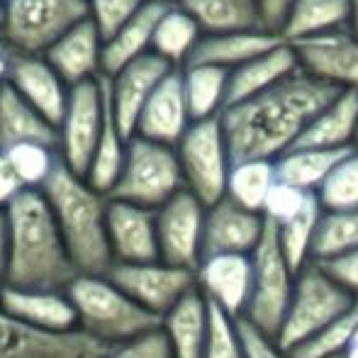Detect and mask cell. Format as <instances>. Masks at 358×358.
Listing matches in <instances>:
<instances>
[{
    "label": "cell",
    "instance_id": "obj_26",
    "mask_svg": "<svg viewBox=\"0 0 358 358\" xmlns=\"http://www.w3.org/2000/svg\"><path fill=\"white\" fill-rule=\"evenodd\" d=\"M358 137V90H341L302 132L292 149H354Z\"/></svg>",
    "mask_w": 358,
    "mask_h": 358
},
{
    "label": "cell",
    "instance_id": "obj_19",
    "mask_svg": "<svg viewBox=\"0 0 358 358\" xmlns=\"http://www.w3.org/2000/svg\"><path fill=\"white\" fill-rule=\"evenodd\" d=\"M8 85L24 98L47 122L59 129L69 105V88L64 78L49 66L44 57H27V54H15L13 66H10Z\"/></svg>",
    "mask_w": 358,
    "mask_h": 358
},
{
    "label": "cell",
    "instance_id": "obj_54",
    "mask_svg": "<svg viewBox=\"0 0 358 358\" xmlns=\"http://www.w3.org/2000/svg\"><path fill=\"white\" fill-rule=\"evenodd\" d=\"M3 290H5V280H3V275H0V297H3Z\"/></svg>",
    "mask_w": 358,
    "mask_h": 358
},
{
    "label": "cell",
    "instance_id": "obj_18",
    "mask_svg": "<svg viewBox=\"0 0 358 358\" xmlns=\"http://www.w3.org/2000/svg\"><path fill=\"white\" fill-rule=\"evenodd\" d=\"M0 310L42 334L78 331V317L66 290H24L5 285Z\"/></svg>",
    "mask_w": 358,
    "mask_h": 358
},
{
    "label": "cell",
    "instance_id": "obj_12",
    "mask_svg": "<svg viewBox=\"0 0 358 358\" xmlns=\"http://www.w3.org/2000/svg\"><path fill=\"white\" fill-rule=\"evenodd\" d=\"M205 217L208 208L190 190H180L164 208L156 210L161 261L178 268L198 271L203 264Z\"/></svg>",
    "mask_w": 358,
    "mask_h": 358
},
{
    "label": "cell",
    "instance_id": "obj_13",
    "mask_svg": "<svg viewBox=\"0 0 358 358\" xmlns=\"http://www.w3.org/2000/svg\"><path fill=\"white\" fill-rule=\"evenodd\" d=\"M108 351L80 331L42 334L0 310V358H105Z\"/></svg>",
    "mask_w": 358,
    "mask_h": 358
},
{
    "label": "cell",
    "instance_id": "obj_34",
    "mask_svg": "<svg viewBox=\"0 0 358 358\" xmlns=\"http://www.w3.org/2000/svg\"><path fill=\"white\" fill-rule=\"evenodd\" d=\"M351 149H290L275 161L278 180H283L287 185H295V188L305 190V193H317L322 188V183L327 180V176L334 171V166Z\"/></svg>",
    "mask_w": 358,
    "mask_h": 358
},
{
    "label": "cell",
    "instance_id": "obj_50",
    "mask_svg": "<svg viewBox=\"0 0 358 358\" xmlns=\"http://www.w3.org/2000/svg\"><path fill=\"white\" fill-rule=\"evenodd\" d=\"M15 54L17 52H13V49L8 47V44L0 39V85H5L8 83V76H10V66H13V59H15Z\"/></svg>",
    "mask_w": 358,
    "mask_h": 358
},
{
    "label": "cell",
    "instance_id": "obj_48",
    "mask_svg": "<svg viewBox=\"0 0 358 358\" xmlns=\"http://www.w3.org/2000/svg\"><path fill=\"white\" fill-rule=\"evenodd\" d=\"M256 3H259V8H261L264 27L268 29V32L280 34L283 22H285L287 13H290V8H292L295 0H256Z\"/></svg>",
    "mask_w": 358,
    "mask_h": 358
},
{
    "label": "cell",
    "instance_id": "obj_29",
    "mask_svg": "<svg viewBox=\"0 0 358 358\" xmlns=\"http://www.w3.org/2000/svg\"><path fill=\"white\" fill-rule=\"evenodd\" d=\"M351 29V0H295L280 37L287 44Z\"/></svg>",
    "mask_w": 358,
    "mask_h": 358
},
{
    "label": "cell",
    "instance_id": "obj_30",
    "mask_svg": "<svg viewBox=\"0 0 358 358\" xmlns=\"http://www.w3.org/2000/svg\"><path fill=\"white\" fill-rule=\"evenodd\" d=\"M203 34H229L266 29L256 0H180Z\"/></svg>",
    "mask_w": 358,
    "mask_h": 358
},
{
    "label": "cell",
    "instance_id": "obj_52",
    "mask_svg": "<svg viewBox=\"0 0 358 358\" xmlns=\"http://www.w3.org/2000/svg\"><path fill=\"white\" fill-rule=\"evenodd\" d=\"M344 356H346V358H358V346H351V349L346 351Z\"/></svg>",
    "mask_w": 358,
    "mask_h": 358
},
{
    "label": "cell",
    "instance_id": "obj_16",
    "mask_svg": "<svg viewBox=\"0 0 358 358\" xmlns=\"http://www.w3.org/2000/svg\"><path fill=\"white\" fill-rule=\"evenodd\" d=\"M195 280L213 305L239 320L249 310L254 292V259L244 254L208 256L195 271Z\"/></svg>",
    "mask_w": 358,
    "mask_h": 358
},
{
    "label": "cell",
    "instance_id": "obj_41",
    "mask_svg": "<svg viewBox=\"0 0 358 358\" xmlns=\"http://www.w3.org/2000/svg\"><path fill=\"white\" fill-rule=\"evenodd\" d=\"M203 358H244V344L236 329V320L213 302H210V331Z\"/></svg>",
    "mask_w": 358,
    "mask_h": 358
},
{
    "label": "cell",
    "instance_id": "obj_21",
    "mask_svg": "<svg viewBox=\"0 0 358 358\" xmlns=\"http://www.w3.org/2000/svg\"><path fill=\"white\" fill-rule=\"evenodd\" d=\"M190 124H193V120H190L188 100H185L183 90V73H180V69H173L161 80L149 103L144 105L134 137L166 146H178Z\"/></svg>",
    "mask_w": 358,
    "mask_h": 358
},
{
    "label": "cell",
    "instance_id": "obj_51",
    "mask_svg": "<svg viewBox=\"0 0 358 358\" xmlns=\"http://www.w3.org/2000/svg\"><path fill=\"white\" fill-rule=\"evenodd\" d=\"M351 32L358 37V0H351Z\"/></svg>",
    "mask_w": 358,
    "mask_h": 358
},
{
    "label": "cell",
    "instance_id": "obj_15",
    "mask_svg": "<svg viewBox=\"0 0 358 358\" xmlns=\"http://www.w3.org/2000/svg\"><path fill=\"white\" fill-rule=\"evenodd\" d=\"M300 69L336 90H358V37L351 29L292 44Z\"/></svg>",
    "mask_w": 358,
    "mask_h": 358
},
{
    "label": "cell",
    "instance_id": "obj_7",
    "mask_svg": "<svg viewBox=\"0 0 358 358\" xmlns=\"http://www.w3.org/2000/svg\"><path fill=\"white\" fill-rule=\"evenodd\" d=\"M3 42L13 52L44 57L69 29L88 20V0H8Z\"/></svg>",
    "mask_w": 358,
    "mask_h": 358
},
{
    "label": "cell",
    "instance_id": "obj_32",
    "mask_svg": "<svg viewBox=\"0 0 358 358\" xmlns=\"http://www.w3.org/2000/svg\"><path fill=\"white\" fill-rule=\"evenodd\" d=\"M180 73H183V90L185 100H188L190 120L203 122V120L220 117L227 108L231 71L205 66V64H188L180 69Z\"/></svg>",
    "mask_w": 358,
    "mask_h": 358
},
{
    "label": "cell",
    "instance_id": "obj_44",
    "mask_svg": "<svg viewBox=\"0 0 358 358\" xmlns=\"http://www.w3.org/2000/svg\"><path fill=\"white\" fill-rule=\"evenodd\" d=\"M105 358H173V356H171L169 341H166L164 331L154 329L134 341L113 346Z\"/></svg>",
    "mask_w": 358,
    "mask_h": 358
},
{
    "label": "cell",
    "instance_id": "obj_47",
    "mask_svg": "<svg viewBox=\"0 0 358 358\" xmlns=\"http://www.w3.org/2000/svg\"><path fill=\"white\" fill-rule=\"evenodd\" d=\"M22 190H27V188H24L22 180L15 173V169L10 166L8 156L0 151V208H8Z\"/></svg>",
    "mask_w": 358,
    "mask_h": 358
},
{
    "label": "cell",
    "instance_id": "obj_43",
    "mask_svg": "<svg viewBox=\"0 0 358 358\" xmlns=\"http://www.w3.org/2000/svg\"><path fill=\"white\" fill-rule=\"evenodd\" d=\"M312 198H315V193H305V190L295 188V185H287L283 180H278L264 205V217L268 222H273L275 227H280L285 222L295 220L310 205Z\"/></svg>",
    "mask_w": 358,
    "mask_h": 358
},
{
    "label": "cell",
    "instance_id": "obj_4",
    "mask_svg": "<svg viewBox=\"0 0 358 358\" xmlns=\"http://www.w3.org/2000/svg\"><path fill=\"white\" fill-rule=\"evenodd\" d=\"M66 295L73 302L80 334L90 336L93 341L108 346V349L134 341L154 329H161L159 317L149 315L132 297L124 295L110 280L108 273H80L69 285Z\"/></svg>",
    "mask_w": 358,
    "mask_h": 358
},
{
    "label": "cell",
    "instance_id": "obj_24",
    "mask_svg": "<svg viewBox=\"0 0 358 358\" xmlns=\"http://www.w3.org/2000/svg\"><path fill=\"white\" fill-rule=\"evenodd\" d=\"M285 39L268 29H251V32H229V34H203L200 44L195 47L193 57L188 64H205V66H217L224 71L249 64L251 59L271 52ZM185 64V66H188Z\"/></svg>",
    "mask_w": 358,
    "mask_h": 358
},
{
    "label": "cell",
    "instance_id": "obj_1",
    "mask_svg": "<svg viewBox=\"0 0 358 358\" xmlns=\"http://www.w3.org/2000/svg\"><path fill=\"white\" fill-rule=\"evenodd\" d=\"M341 90L300 71L275 88L224 108L220 115L231 164L241 161H278L297 142L307 124Z\"/></svg>",
    "mask_w": 358,
    "mask_h": 358
},
{
    "label": "cell",
    "instance_id": "obj_39",
    "mask_svg": "<svg viewBox=\"0 0 358 358\" xmlns=\"http://www.w3.org/2000/svg\"><path fill=\"white\" fill-rule=\"evenodd\" d=\"M317 200L324 213L358 210V149H351L334 166V171L317 190Z\"/></svg>",
    "mask_w": 358,
    "mask_h": 358
},
{
    "label": "cell",
    "instance_id": "obj_46",
    "mask_svg": "<svg viewBox=\"0 0 358 358\" xmlns=\"http://www.w3.org/2000/svg\"><path fill=\"white\" fill-rule=\"evenodd\" d=\"M320 266L327 271L329 278H334L346 292H351L358 300V249L344 256H336V259L322 261Z\"/></svg>",
    "mask_w": 358,
    "mask_h": 358
},
{
    "label": "cell",
    "instance_id": "obj_3",
    "mask_svg": "<svg viewBox=\"0 0 358 358\" xmlns=\"http://www.w3.org/2000/svg\"><path fill=\"white\" fill-rule=\"evenodd\" d=\"M42 193L78 273H108L115 264L108 241V195L98 193L88 180L76 176L64 164L57 166Z\"/></svg>",
    "mask_w": 358,
    "mask_h": 358
},
{
    "label": "cell",
    "instance_id": "obj_53",
    "mask_svg": "<svg viewBox=\"0 0 358 358\" xmlns=\"http://www.w3.org/2000/svg\"><path fill=\"white\" fill-rule=\"evenodd\" d=\"M3 24H5V8L0 5V37H3Z\"/></svg>",
    "mask_w": 358,
    "mask_h": 358
},
{
    "label": "cell",
    "instance_id": "obj_17",
    "mask_svg": "<svg viewBox=\"0 0 358 358\" xmlns=\"http://www.w3.org/2000/svg\"><path fill=\"white\" fill-rule=\"evenodd\" d=\"M108 241L115 264H149L159 261L156 210L129 205L122 200L108 203Z\"/></svg>",
    "mask_w": 358,
    "mask_h": 358
},
{
    "label": "cell",
    "instance_id": "obj_55",
    "mask_svg": "<svg viewBox=\"0 0 358 358\" xmlns=\"http://www.w3.org/2000/svg\"><path fill=\"white\" fill-rule=\"evenodd\" d=\"M351 346H358V329H356V334H354V341H351ZM349 346V349H351Z\"/></svg>",
    "mask_w": 358,
    "mask_h": 358
},
{
    "label": "cell",
    "instance_id": "obj_49",
    "mask_svg": "<svg viewBox=\"0 0 358 358\" xmlns=\"http://www.w3.org/2000/svg\"><path fill=\"white\" fill-rule=\"evenodd\" d=\"M8 249H10V222H8V210L0 208V275L5 273V264H8Z\"/></svg>",
    "mask_w": 358,
    "mask_h": 358
},
{
    "label": "cell",
    "instance_id": "obj_9",
    "mask_svg": "<svg viewBox=\"0 0 358 358\" xmlns=\"http://www.w3.org/2000/svg\"><path fill=\"white\" fill-rule=\"evenodd\" d=\"M176 154L180 161L185 190H190L205 208H213L227 198L231 156L220 117L190 124L176 146Z\"/></svg>",
    "mask_w": 358,
    "mask_h": 358
},
{
    "label": "cell",
    "instance_id": "obj_5",
    "mask_svg": "<svg viewBox=\"0 0 358 358\" xmlns=\"http://www.w3.org/2000/svg\"><path fill=\"white\" fill-rule=\"evenodd\" d=\"M185 190L176 146L156 144L142 137L127 142V159L110 200H122L146 210H159Z\"/></svg>",
    "mask_w": 358,
    "mask_h": 358
},
{
    "label": "cell",
    "instance_id": "obj_25",
    "mask_svg": "<svg viewBox=\"0 0 358 358\" xmlns=\"http://www.w3.org/2000/svg\"><path fill=\"white\" fill-rule=\"evenodd\" d=\"M169 349L173 358H203L210 331V302L195 287L190 290L169 315L161 320Z\"/></svg>",
    "mask_w": 358,
    "mask_h": 358
},
{
    "label": "cell",
    "instance_id": "obj_45",
    "mask_svg": "<svg viewBox=\"0 0 358 358\" xmlns=\"http://www.w3.org/2000/svg\"><path fill=\"white\" fill-rule=\"evenodd\" d=\"M236 329H239L241 344H244V358H290L287 351L278 346V341L273 336L264 334L261 329H256L249 320L239 317L236 320Z\"/></svg>",
    "mask_w": 358,
    "mask_h": 358
},
{
    "label": "cell",
    "instance_id": "obj_40",
    "mask_svg": "<svg viewBox=\"0 0 358 358\" xmlns=\"http://www.w3.org/2000/svg\"><path fill=\"white\" fill-rule=\"evenodd\" d=\"M358 329V300L354 302L349 312L334 320L331 324H327L322 331H317L310 341H305L302 346L292 349L290 358H331V356H344L349 351L354 334Z\"/></svg>",
    "mask_w": 358,
    "mask_h": 358
},
{
    "label": "cell",
    "instance_id": "obj_11",
    "mask_svg": "<svg viewBox=\"0 0 358 358\" xmlns=\"http://www.w3.org/2000/svg\"><path fill=\"white\" fill-rule=\"evenodd\" d=\"M108 275L124 295L159 320H164L173 305L198 287L195 271L178 268L161 259L149 264H113Z\"/></svg>",
    "mask_w": 358,
    "mask_h": 358
},
{
    "label": "cell",
    "instance_id": "obj_59",
    "mask_svg": "<svg viewBox=\"0 0 358 358\" xmlns=\"http://www.w3.org/2000/svg\"><path fill=\"white\" fill-rule=\"evenodd\" d=\"M356 149H358V137H356Z\"/></svg>",
    "mask_w": 358,
    "mask_h": 358
},
{
    "label": "cell",
    "instance_id": "obj_8",
    "mask_svg": "<svg viewBox=\"0 0 358 358\" xmlns=\"http://www.w3.org/2000/svg\"><path fill=\"white\" fill-rule=\"evenodd\" d=\"M251 259H254V292H251L244 320H249L256 329L278 341L292 292H295L297 275L292 273L280 251L278 227L273 222L266 220V231Z\"/></svg>",
    "mask_w": 358,
    "mask_h": 358
},
{
    "label": "cell",
    "instance_id": "obj_33",
    "mask_svg": "<svg viewBox=\"0 0 358 358\" xmlns=\"http://www.w3.org/2000/svg\"><path fill=\"white\" fill-rule=\"evenodd\" d=\"M127 142L129 139H124V134L120 132L117 120L113 115V105H110V93H108V76H105V124H103V134L98 139V146H95L90 169L85 173V180L98 193L108 195V198L115 185H117L120 173H122L124 159H127Z\"/></svg>",
    "mask_w": 358,
    "mask_h": 358
},
{
    "label": "cell",
    "instance_id": "obj_20",
    "mask_svg": "<svg viewBox=\"0 0 358 358\" xmlns=\"http://www.w3.org/2000/svg\"><path fill=\"white\" fill-rule=\"evenodd\" d=\"M266 231V217L244 210L241 205L222 198L205 217V244L203 259L217 254H244L251 256Z\"/></svg>",
    "mask_w": 358,
    "mask_h": 358
},
{
    "label": "cell",
    "instance_id": "obj_56",
    "mask_svg": "<svg viewBox=\"0 0 358 358\" xmlns=\"http://www.w3.org/2000/svg\"><path fill=\"white\" fill-rule=\"evenodd\" d=\"M161 3H180V0H161Z\"/></svg>",
    "mask_w": 358,
    "mask_h": 358
},
{
    "label": "cell",
    "instance_id": "obj_2",
    "mask_svg": "<svg viewBox=\"0 0 358 358\" xmlns=\"http://www.w3.org/2000/svg\"><path fill=\"white\" fill-rule=\"evenodd\" d=\"M5 210L10 222L5 285L24 290H69L80 273L42 190H22Z\"/></svg>",
    "mask_w": 358,
    "mask_h": 358
},
{
    "label": "cell",
    "instance_id": "obj_57",
    "mask_svg": "<svg viewBox=\"0 0 358 358\" xmlns=\"http://www.w3.org/2000/svg\"><path fill=\"white\" fill-rule=\"evenodd\" d=\"M5 3H8V0H0V5H5Z\"/></svg>",
    "mask_w": 358,
    "mask_h": 358
},
{
    "label": "cell",
    "instance_id": "obj_37",
    "mask_svg": "<svg viewBox=\"0 0 358 358\" xmlns=\"http://www.w3.org/2000/svg\"><path fill=\"white\" fill-rule=\"evenodd\" d=\"M358 249V210H346V213H324L320 220L315 234V246H312V261L336 259L349 251Z\"/></svg>",
    "mask_w": 358,
    "mask_h": 358
},
{
    "label": "cell",
    "instance_id": "obj_6",
    "mask_svg": "<svg viewBox=\"0 0 358 358\" xmlns=\"http://www.w3.org/2000/svg\"><path fill=\"white\" fill-rule=\"evenodd\" d=\"M356 297L346 292L334 278L327 275L317 261H312L302 273H297L295 292L278 334V346L290 354L292 349L310 341L317 331L339 320L354 307Z\"/></svg>",
    "mask_w": 358,
    "mask_h": 358
},
{
    "label": "cell",
    "instance_id": "obj_58",
    "mask_svg": "<svg viewBox=\"0 0 358 358\" xmlns=\"http://www.w3.org/2000/svg\"><path fill=\"white\" fill-rule=\"evenodd\" d=\"M331 358H346V356H331Z\"/></svg>",
    "mask_w": 358,
    "mask_h": 358
},
{
    "label": "cell",
    "instance_id": "obj_38",
    "mask_svg": "<svg viewBox=\"0 0 358 358\" xmlns=\"http://www.w3.org/2000/svg\"><path fill=\"white\" fill-rule=\"evenodd\" d=\"M3 154L8 156L10 166L27 190H42L57 166L62 164L59 149L47 144H17L5 149Z\"/></svg>",
    "mask_w": 358,
    "mask_h": 358
},
{
    "label": "cell",
    "instance_id": "obj_35",
    "mask_svg": "<svg viewBox=\"0 0 358 358\" xmlns=\"http://www.w3.org/2000/svg\"><path fill=\"white\" fill-rule=\"evenodd\" d=\"M275 183H278L275 161H241V164H231L229 180H227V198L231 203L241 205L244 210L264 215V205Z\"/></svg>",
    "mask_w": 358,
    "mask_h": 358
},
{
    "label": "cell",
    "instance_id": "obj_36",
    "mask_svg": "<svg viewBox=\"0 0 358 358\" xmlns=\"http://www.w3.org/2000/svg\"><path fill=\"white\" fill-rule=\"evenodd\" d=\"M322 215H324V210H322L320 200H317V193H315L310 205H307L295 220L278 227L280 251H283L287 266H290L295 275L302 273V271L312 264V246H315V234H317V227H320Z\"/></svg>",
    "mask_w": 358,
    "mask_h": 358
},
{
    "label": "cell",
    "instance_id": "obj_14",
    "mask_svg": "<svg viewBox=\"0 0 358 358\" xmlns=\"http://www.w3.org/2000/svg\"><path fill=\"white\" fill-rule=\"evenodd\" d=\"M171 71H173L171 64H166L156 54H146L108 78L110 105H113V115L124 139L134 137L144 105L149 103L154 90Z\"/></svg>",
    "mask_w": 358,
    "mask_h": 358
},
{
    "label": "cell",
    "instance_id": "obj_27",
    "mask_svg": "<svg viewBox=\"0 0 358 358\" xmlns=\"http://www.w3.org/2000/svg\"><path fill=\"white\" fill-rule=\"evenodd\" d=\"M173 3H161V0H146V5L115 34L113 39L103 44V76H115L122 71L127 64L151 54L156 24L161 15Z\"/></svg>",
    "mask_w": 358,
    "mask_h": 358
},
{
    "label": "cell",
    "instance_id": "obj_10",
    "mask_svg": "<svg viewBox=\"0 0 358 358\" xmlns=\"http://www.w3.org/2000/svg\"><path fill=\"white\" fill-rule=\"evenodd\" d=\"M105 124V76L73 85L59 124V156L76 176L85 178Z\"/></svg>",
    "mask_w": 358,
    "mask_h": 358
},
{
    "label": "cell",
    "instance_id": "obj_28",
    "mask_svg": "<svg viewBox=\"0 0 358 358\" xmlns=\"http://www.w3.org/2000/svg\"><path fill=\"white\" fill-rule=\"evenodd\" d=\"M17 144H47L59 149V129L5 83L0 85V151Z\"/></svg>",
    "mask_w": 358,
    "mask_h": 358
},
{
    "label": "cell",
    "instance_id": "obj_31",
    "mask_svg": "<svg viewBox=\"0 0 358 358\" xmlns=\"http://www.w3.org/2000/svg\"><path fill=\"white\" fill-rule=\"evenodd\" d=\"M200 39H203V29L195 22V17L180 3H173L156 24L151 54L161 57L173 69H183L193 57Z\"/></svg>",
    "mask_w": 358,
    "mask_h": 358
},
{
    "label": "cell",
    "instance_id": "obj_42",
    "mask_svg": "<svg viewBox=\"0 0 358 358\" xmlns=\"http://www.w3.org/2000/svg\"><path fill=\"white\" fill-rule=\"evenodd\" d=\"M146 5V0H88L93 24L98 27L103 42L113 39L134 15Z\"/></svg>",
    "mask_w": 358,
    "mask_h": 358
},
{
    "label": "cell",
    "instance_id": "obj_23",
    "mask_svg": "<svg viewBox=\"0 0 358 358\" xmlns=\"http://www.w3.org/2000/svg\"><path fill=\"white\" fill-rule=\"evenodd\" d=\"M300 59L292 44H278L271 52L261 54V57L251 59L249 64L234 69L229 73V95H227V108L231 105L246 103V100L256 98V95L266 93V90L275 88L290 76L300 73Z\"/></svg>",
    "mask_w": 358,
    "mask_h": 358
},
{
    "label": "cell",
    "instance_id": "obj_22",
    "mask_svg": "<svg viewBox=\"0 0 358 358\" xmlns=\"http://www.w3.org/2000/svg\"><path fill=\"white\" fill-rule=\"evenodd\" d=\"M103 37L93 20H83L69 29L47 54L44 59L64 78L69 88L80 83H88L103 76Z\"/></svg>",
    "mask_w": 358,
    "mask_h": 358
}]
</instances>
